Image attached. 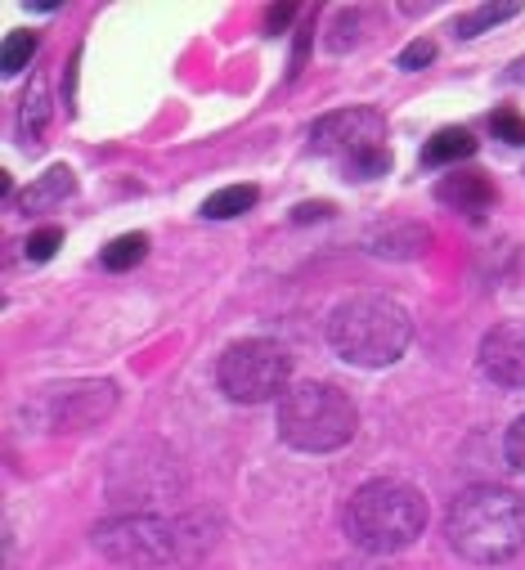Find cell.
<instances>
[{"instance_id":"obj_25","label":"cell","mask_w":525,"mask_h":570,"mask_svg":"<svg viewBox=\"0 0 525 570\" xmlns=\"http://www.w3.org/2000/svg\"><path fill=\"white\" fill-rule=\"evenodd\" d=\"M293 14H297V6H279V10H270V32L279 37V28H288V23H293Z\"/></svg>"},{"instance_id":"obj_1","label":"cell","mask_w":525,"mask_h":570,"mask_svg":"<svg viewBox=\"0 0 525 570\" xmlns=\"http://www.w3.org/2000/svg\"><path fill=\"white\" fill-rule=\"evenodd\" d=\"M216 517L185 512V517H112L95 525V548L121 566H198L216 548Z\"/></svg>"},{"instance_id":"obj_4","label":"cell","mask_w":525,"mask_h":570,"mask_svg":"<svg viewBox=\"0 0 525 570\" xmlns=\"http://www.w3.org/2000/svg\"><path fill=\"white\" fill-rule=\"evenodd\" d=\"M328 342L355 368H386L409 351L414 320L400 302L377 297V293H359V297H346L328 315Z\"/></svg>"},{"instance_id":"obj_15","label":"cell","mask_w":525,"mask_h":570,"mask_svg":"<svg viewBox=\"0 0 525 570\" xmlns=\"http://www.w3.org/2000/svg\"><path fill=\"white\" fill-rule=\"evenodd\" d=\"M256 198H260L256 185H229V189H216V194L202 203V216H207V220H234V216L251 212Z\"/></svg>"},{"instance_id":"obj_21","label":"cell","mask_w":525,"mask_h":570,"mask_svg":"<svg viewBox=\"0 0 525 570\" xmlns=\"http://www.w3.org/2000/svg\"><path fill=\"white\" fill-rule=\"evenodd\" d=\"M59 247H63V229H55V225H46V229H37V234H32L28 243H23V256L41 265V261H50V256H55Z\"/></svg>"},{"instance_id":"obj_20","label":"cell","mask_w":525,"mask_h":570,"mask_svg":"<svg viewBox=\"0 0 525 570\" xmlns=\"http://www.w3.org/2000/svg\"><path fill=\"white\" fill-rule=\"evenodd\" d=\"M489 130H494V139H503V145H525V117L516 108H498L489 117Z\"/></svg>"},{"instance_id":"obj_26","label":"cell","mask_w":525,"mask_h":570,"mask_svg":"<svg viewBox=\"0 0 525 570\" xmlns=\"http://www.w3.org/2000/svg\"><path fill=\"white\" fill-rule=\"evenodd\" d=\"M328 570H373V566H364V561H341V566H328Z\"/></svg>"},{"instance_id":"obj_13","label":"cell","mask_w":525,"mask_h":570,"mask_svg":"<svg viewBox=\"0 0 525 570\" xmlns=\"http://www.w3.org/2000/svg\"><path fill=\"white\" fill-rule=\"evenodd\" d=\"M472 154H476L472 130L445 126V130H436L427 145H423V167H458V163H467Z\"/></svg>"},{"instance_id":"obj_18","label":"cell","mask_w":525,"mask_h":570,"mask_svg":"<svg viewBox=\"0 0 525 570\" xmlns=\"http://www.w3.org/2000/svg\"><path fill=\"white\" fill-rule=\"evenodd\" d=\"M37 55V32H10L6 37V55H0V72L6 77H19Z\"/></svg>"},{"instance_id":"obj_6","label":"cell","mask_w":525,"mask_h":570,"mask_svg":"<svg viewBox=\"0 0 525 570\" xmlns=\"http://www.w3.org/2000/svg\"><path fill=\"white\" fill-rule=\"evenodd\" d=\"M310 149L333 158L346 180H377L390 171L386 117L377 108H341L310 126Z\"/></svg>"},{"instance_id":"obj_22","label":"cell","mask_w":525,"mask_h":570,"mask_svg":"<svg viewBox=\"0 0 525 570\" xmlns=\"http://www.w3.org/2000/svg\"><path fill=\"white\" fill-rule=\"evenodd\" d=\"M436 59V41H427V37H418V41H409L405 50H400V59H396V68H405V72H418V68H427Z\"/></svg>"},{"instance_id":"obj_14","label":"cell","mask_w":525,"mask_h":570,"mask_svg":"<svg viewBox=\"0 0 525 570\" xmlns=\"http://www.w3.org/2000/svg\"><path fill=\"white\" fill-rule=\"evenodd\" d=\"M46 121H50V90H46V77L32 81L23 108H19V130H23V145H41V135H46Z\"/></svg>"},{"instance_id":"obj_19","label":"cell","mask_w":525,"mask_h":570,"mask_svg":"<svg viewBox=\"0 0 525 570\" xmlns=\"http://www.w3.org/2000/svg\"><path fill=\"white\" fill-rule=\"evenodd\" d=\"M359 23H364V10H337L328 50H333V55H346L350 46H359Z\"/></svg>"},{"instance_id":"obj_16","label":"cell","mask_w":525,"mask_h":570,"mask_svg":"<svg viewBox=\"0 0 525 570\" xmlns=\"http://www.w3.org/2000/svg\"><path fill=\"white\" fill-rule=\"evenodd\" d=\"M149 256V234H121V238H112L108 247H103V269H112V274H126V269H136L140 261Z\"/></svg>"},{"instance_id":"obj_17","label":"cell","mask_w":525,"mask_h":570,"mask_svg":"<svg viewBox=\"0 0 525 570\" xmlns=\"http://www.w3.org/2000/svg\"><path fill=\"white\" fill-rule=\"evenodd\" d=\"M516 14H521V6H481V10H472V14H463V19L454 23V37H458V41H472V37H481V32H489V28L507 23V19H516Z\"/></svg>"},{"instance_id":"obj_11","label":"cell","mask_w":525,"mask_h":570,"mask_svg":"<svg viewBox=\"0 0 525 570\" xmlns=\"http://www.w3.org/2000/svg\"><path fill=\"white\" fill-rule=\"evenodd\" d=\"M436 203L463 212V216H481L494 207V185L481 176V171H454L436 185Z\"/></svg>"},{"instance_id":"obj_3","label":"cell","mask_w":525,"mask_h":570,"mask_svg":"<svg viewBox=\"0 0 525 570\" xmlns=\"http://www.w3.org/2000/svg\"><path fill=\"white\" fill-rule=\"evenodd\" d=\"M341 525H346V534L359 552L390 557V552L409 548L427 530V499L409 481L377 476V481H364L350 494V503L341 512Z\"/></svg>"},{"instance_id":"obj_5","label":"cell","mask_w":525,"mask_h":570,"mask_svg":"<svg viewBox=\"0 0 525 570\" xmlns=\"http://www.w3.org/2000/svg\"><path fill=\"white\" fill-rule=\"evenodd\" d=\"M279 441L301 454H333L359 432V409L328 382H297L279 400Z\"/></svg>"},{"instance_id":"obj_24","label":"cell","mask_w":525,"mask_h":570,"mask_svg":"<svg viewBox=\"0 0 525 570\" xmlns=\"http://www.w3.org/2000/svg\"><path fill=\"white\" fill-rule=\"evenodd\" d=\"M324 216H333V203H301V207L293 212L297 225H306V220H324Z\"/></svg>"},{"instance_id":"obj_10","label":"cell","mask_w":525,"mask_h":570,"mask_svg":"<svg viewBox=\"0 0 525 570\" xmlns=\"http://www.w3.org/2000/svg\"><path fill=\"white\" fill-rule=\"evenodd\" d=\"M432 243V229L427 225H414V220H396V225H377L364 234V247L368 256H382V261H414L423 256Z\"/></svg>"},{"instance_id":"obj_2","label":"cell","mask_w":525,"mask_h":570,"mask_svg":"<svg viewBox=\"0 0 525 570\" xmlns=\"http://www.w3.org/2000/svg\"><path fill=\"white\" fill-rule=\"evenodd\" d=\"M449 548L476 566L507 561L525 548V503L503 485H472L445 512Z\"/></svg>"},{"instance_id":"obj_8","label":"cell","mask_w":525,"mask_h":570,"mask_svg":"<svg viewBox=\"0 0 525 570\" xmlns=\"http://www.w3.org/2000/svg\"><path fill=\"white\" fill-rule=\"evenodd\" d=\"M117 404L112 382H68V386H41L32 404H23V417L37 422L41 432H81L108 417Z\"/></svg>"},{"instance_id":"obj_23","label":"cell","mask_w":525,"mask_h":570,"mask_svg":"<svg viewBox=\"0 0 525 570\" xmlns=\"http://www.w3.org/2000/svg\"><path fill=\"white\" fill-rule=\"evenodd\" d=\"M503 454H507V463H512V468H516V472L525 476V413H521V417H516V422L507 426V441H503Z\"/></svg>"},{"instance_id":"obj_7","label":"cell","mask_w":525,"mask_h":570,"mask_svg":"<svg viewBox=\"0 0 525 570\" xmlns=\"http://www.w3.org/2000/svg\"><path fill=\"white\" fill-rule=\"evenodd\" d=\"M288 377H293V360L279 342L266 337H247L234 342L220 364H216V382L234 404H266V400H284L288 395Z\"/></svg>"},{"instance_id":"obj_9","label":"cell","mask_w":525,"mask_h":570,"mask_svg":"<svg viewBox=\"0 0 525 570\" xmlns=\"http://www.w3.org/2000/svg\"><path fill=\"white\" fill-rule=\"evenodd\" d=\"M481 373L494 386H525V320L494 324L481 337Z\"/></svg>"},{"instance_id":"obj_12","label":"cell","mask_w":525,"mask_h":570,"mask_svg":"<svg viewBox=\"0 0 525 570\" xmlns=\"http://www.w3.org/2000/svg\"><path fill=\"white\" fill-rule=\"evenodd\" d=\"M72 189H77V176H72L68 167H50L41 180H32V185L19 194V207H23V216L55 212L63 198H72Z\"/></svg>"}]
</instances>
